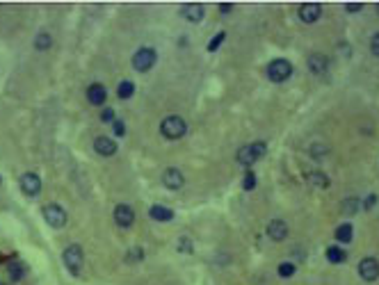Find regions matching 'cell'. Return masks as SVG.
Here are the masks:
<instances>
[{
    "mask_svg": "<svg viewBox=\"0 0 379 285\" xmlns=\"http://www.w3.org/2000/svg\"><path fill=\"white\" fill-rule=\"evenodd\" d=\"M7 276H9V281H21L23 276H25V265L23 263H9L7 265Z\"/></svg>",
    "mask_w": 379,
    "mask_h": 285,
    "instance_id": "7402d4cb",
    "label": "cell"
},
{
    "mask_svg": "<svg viewBox=\"0 0 379 285\" xmlns=\"http://www.w3.org/2000/svg\"><path fill=\"white\" fill-rule=\"evenodd\" d=\"M295 272H297V265H293V263H281L279 265V276H281V279H290Z\"/></svg>",
    "mask_w": 379,
    "mask_h": 285,
    "instance_id": "cb8c5ba5",
    "label": "cell"
},
{
    "mask_svg": "<svg viewBox=\"0 0 379 285\" xmlns=\"http://www.w3.org/2000/svg\"><path fill=\"white\" fill-rule=\"evenodd\" d=\"M219 9H222L224 14H226V11H231V2H222V5H219Z\"/></svg>",
    "mask_w": 379,
    "mask_h": 285,
    "instance_id": "d590c367",
    "label": "cell"
},
{
    "mask_svg": "<svg viewBox=\"0 0 379 285\" xmlns=\"http://www.w3.org/2000/svg\"><path fill=\"white\" fill-rule=\"evenodd\" d=\"M267 235H270V240H274V242H283L288 237V224L281 219H272L270 224H267Z\"/></svg>",
    "mask_w": 379,
    "mask_h": 285,
    "instance_id": "5bb4252c",
    "label": "cell"
},
{
    "mask_svg": "<svg viewBox=\"0 0 379 285\" xmlns=\"http://www.w3.org/2000/svg\"><path fill=\"white\" fill-rule=\"evenodd\" d=\"M306 180H309V185H313V187H318V189L329 187V178H327L322 171H309L306 173Z\"/></svg>",
    "mask_w": 379,
    "mask_h": 285,
    "instance_id": "ac0fdd59",
    "label": "cell"
},
{
    "mask_svg": "<svg viewBox=\"0 0 379 285\" xmlns=\"http://www.w3.org/2000/svg\"><path fill=\"white\" fill-rule=\"evenodd\" d=\"M370 53H373L375 57H379V32L370 39Z\"/></svg>",
    "mask_w": 379,
    "mask_h": 285,
    "instance_id": "1f68e13d",
    "label": "cell"
},
{
    "mask_svg": "<svg viewBox=\"0 0 379 285\" xmlns=\"http://www.w3.org/2000/svg\"><path fill=\"white\" fill-rule=\"evenodd\" d=\"M160 133H163V137H167V140H181V137H185V133H188V124H185V119L179 117V114H169V117L163 119V124H160Z\"/></svg>",
    "mask_w": 379,
    "mask_h": 285,
    "instance_id": "6da1fadb",
    "label": "cell"
},
{
    "mask_svg": "<svg viewBox=\"0 0 379 285\" xmlns=\"http://www.w3.org/2000/svg\"><path fill=\"white\" fill-rule=\"evenodd\" d=\"M156 59H158V55L151 46H142V48L135 50V55H133V69L140 71V73H147V71L153 69Z\"/></svg>",
    "mask_w": 379,
    "mask_h": 285,
    "instance_id": "5b68a950",
    "label": "cell"
},
{
    "mask_svg": "<svg viewBox=\"0 0 379 285\" xmlns=\"http://www.w3.org/2000/svg\"><path fill=\"white\" fill-rule=\"evenodd\" d=\"M327 260H329L331 265H343L347 260V253L343 251L341 247H329L327 249Z\"/></svg>",
    "mask_w": 379,
    "mask_h": 285,
    "instance_id": "ffe728a7",
    "label": "cell"
},
{
    "mask_svg": "<svg viewBox=\"0 0 379 285\" xmlns=\"http://www.w3.org/2000/svg\"><path fill=\"white\" fill-rule=\"evenodd\" d=\"M179 251L181 253H192V251H194V247H192V240H188V237H181V240H179Z\"/></svg>",
    "mask_w": 379,
    "mask_h": 285,
    "instance_id": "83f0119b",
    "label": "cell"
},
{
    "mask_svg": "<svg viewBox=\"0 0 379 285\" xmlns=\"http://www.w3.org/2000/svg\"><path fill=\"white\" fill-rule=\"evenodd\" d=\"M359 274H361L363 281L368 283H375L379 279V260L377 258H363L359 263Z\"/></svg>",
    "mask_w": 379,
    "mask_h": 285,
    "instance_id": "ba28073f",
    "label": "cell"
},
{
    "mask_svg": "<svg viewBox=\"0 0 379 285\" xmlns=\"http://www.w3.org/2000/svg\"><path fill=\"white\" fill-rule=\"evenodd\" d=\"M87 101L92 103V105H103L108 101V89L101 82H94V85L87 87Z\"/></svg>",
    "mask_w": 379,
    "mask_h": 285,
    "instance_id": "4fadbf2b",
    "label": "cell"
},
{
    "mask_svg": "<svg viewBox=\"0 0 379 285\" xmlns=\"http://www.w3.org/2000/svg\"><path fill=\"white\" fill-rule=\"evenodd\" d=\"M114 221H117L119 228H130L135 224V210L126 203H119L114 208Z\"/></svg>",
    "mask_w": 379,
    "mask_h": 285,
    "instance_id": "9c48e42d",
    "label": "cell"
},
{
    "mask_svg": "<svg viewBox=\"0 0 379 285\" xmlns=\"http://www.w3.org/2000/svg\"><path fill=\"white\" fill-rule=\"evenodd\" d=\"M117 96H119L121 101H128L130 96H135V82L121 80V82H119V87H117Z\"/></svg>",
    "mask_w": 379,
    "mask_h": 285,
    "instance_id": "44dd1931",
    "label": "cell"
},
{
    "mask_svg": "<svg viewBox=\"0 0 379 285\" xmlns=\"http://www.w3.org/2000/svg\"><path fill=\"white\" fill-rule=\"evenodd\" d=\"M62 260H64L66 269H69L71 276H78L82 269V260H85V253H82V247L80 244H69L62 253Z\"/></svg>",
    "mask_w": 379,
    "mask_h": 285,
    "instance_id": "3957f363",
    "label": "cell"
},
{
    "mask_svg": "<svg viewBox=\"0 0 379 285\" xmlns=\"http://www.w3.org/2000/svg\"><path fill=\"white\" fill-rule=\"evenodd\" d=\"M128 258H130V260H142V258H144V253H142V249H133Z\"/></svg>",
    "mask_w": 379,
    "mask_h": 285,
    "instance_id": "836d02e7",
    "label": "cell"
},
{
    "mask_svg": "<svg viewBox=\"0 0 379 285\" xmlns=\"http://www.w3.org/2000/svg\"><path fill=\"white\" fill-rule=\"evenodd\" d=\"M101 121H103V124H114V110L112 108H105L103 114H101Z\"/></svg>",
    "mask_w": 379,
    "mask_h": 285,
    "instance_id": "4dcf8cb0",
    "label": "cell"
},
{
    "mask_svg": "<svg viewBox=\"0 0 379 285\" xmlns=\"http://www.w3.org/2000/svg\"><path fill=\"white\" fill-rule=\"evenodd\" d=\"M320 16H322V5H318V2H304V5H299V18L304 23H315Z\"/></svg>",
    "mask_w": 379,
    "mask_h": 285,
    "instance_id": "7c38bea8",
    "label": "cell"
},
{
    "mask_svg": "<svg viewBox=\"0 0 379 285\" xmlns=\"http://www.w3.org/2000/svg\"><path fill=\"white\" fill-rule=\"evenodd\" d=\"M290 76H293V64L288 59H272L267 64V78L272 82H276V85L286 82Z\"/></svg>",
    "mask_w": 379,
    "mask_h": 285,
    "instance_id": "277c9868",
    "label": "cell"
},
{
    "mask_svg": "<svg viewBox=\"0 0 379 285\" xmlns=\"http://www.w3.org/2000/svg\"><path fill=\"white\" fill-rule=\"evenodd\" d=\"M0 285H5V283H0Z\"/></svg>",
    "mask_w": 379,
    "mask_h": 285,
    "instance_id": "8d00e7d4",
    "label": "cell"
},
{
    "mask_svg": "<svg viewBox=\"0 0 379 285\" xmlns=\"http://www.w3.org/2000/svg\"><path fill=\"white\" fill-rule=\"evenodd\" d=\"M309 69H311V73H315V76H322V73L329 69V59H327L322 53L309 55Z\"/></svg>",
    "mask_w": 379,
    "mask_h": 285,
    "instance_id": "2e32d148",
    "label": "cell"
},
{
    "mask_svg": "<svg viewBox=\"0 0 379 285\" xmlns=\"http://www.w3.org/2000/svg\"><path fill=\"white\" fill-rule=\"evenodd\" d=\"M242 187H244V192H251V189L256 187V173L254 171H244Z\"/></svg>",
    "mask_w": 379,
    "mask_h": 285,
    "instance_id": "484cf974",
    "label": "cell"
},
{
    "mask_svg": "<svg viewBox=\"0 0 379 285\" xmlns=\"http://www.w3.org/2000/svg\"><path fill=\"white\" fill-rule=\"evenodd\" d=\"M375 203H377V194H370L368 199H366V203H363V210H370Z\"/></svg>",
    "mask_w": 379,
    "mask_h": 285,
    "instance_id": "d6a6232c",
    "label": "cell"
},
{
    "mask_svg": "<svg viewBox=\"0 0 379 285\" xmlns=\"http://www.w3.org/2000/svg\"><path fill=\"white\" fill-rule=\"evenodd\" d=\"M224 39H226V32H217L215 37H212L210 41H208V53H215V50L224 43Z\"/></svg>",
    "mask_w": 379,
    "mask_h": 285,
    "instance_id": "d4e9b609",
    "label": "cell"
},
{
    "mask_svg": "<svg viewBox=\"0 0 379 285\" xmlns=\"http://www.w3.org/2000/svg\"><path fill=\"white\" fill-rule=\"evenodd\" d=\"M327 151H329V148H327L325 144H313V146H311V155H313V157H325Z\"/></svg>",
    "mask_w": 379,
    "mask_h": 285,
    "instance_id": "f1b7e54d",
    "label": "cell"
},
{
    "mask_svg": "<svg viewBox=\"0 0 379 285\" xmlns=\"http://www.w3.org/2000/svg\"><path fill=\"white\" fill-rule=\"evenodd\" d=\"M112 130H114V135H117V137H124V135H126V126H124V121H121V119H117V121L112 124Z\"/></svg>",
    "mask_w": 379,
    "mask_h": 285,
    "instance_id": "f546056e",
    "label": "cell"
},
{
    "mask_svg": "<svg viewBox=\"0 0 379 285\" xmlns=\"http://www.w3.org/2000/svg\"><path fill=\"white\" fill-rule=\"evenodd\" d=\"M352 237H354V228H352V224H341V226L336 228V242H341V244H350V242H352Z\"/></svg>",
    "mask_w": 379,
    "mask_h": 285,
    "instance_id": "d6986e66",
    "label": "cell"
},
{
    "mask_svg": "<svg viewBox=\"0 0 379 285\" xmlns=\"http://www.w3.org/2000/svg\"><path fill=\"white\" fill-rule=\"evenodd\" d=\"M163 185L167 189H181L185 185V176L181 173V169L169 167V169H165V173H163Z\"/></svg>",
    "mask_w": 379,
    "mask_h": 285,
    "instance_id": "8fae6325",
    "label": "cell"
},
{
    "mask_svg": "<svg viewBox=\"0 0 379 285\" xmlns=\"http://www.w3.org/2000/svg\"><path fill=\"white\" fill-rule=\"evenodd\" d=\"M265 153H267L265 142H254V144H247L238 151V162L244 164V167H251V164H256Z\"/></svg>",
    "mask_w": 379,
    "mask_h": 285,
    "instance_id": "7a4b0ae2",
    "label": "cell"
},
{
    "mask_svg": "<svg viewBox=\"0 0 379 285\" xmlns=\"http://www.w3.org/2000/svg\"><path fill=\"white\" fill-rule=\"evenodd\" d=\"M345 7H347V11H359L363 5H361V2H347Z\"/></svg>",
    "mask_w": 379,
    "mask_h": 285,
    "instance_id": "e575fe53",
    "label": "cell"
},
{
    "mask_svg": "<svg viewBox=\"0 0 379 285\" xmlns=\"http://www.w3.org/2000/svg\"><path fill=\"white\" fill-rule=\"evenodd\" d=\"M149 217H151L153 221H172L174 219V210L167 208V205L156 203V205L149 208Z\"/></svg>",
    "mask_w": 379,
    "mask_h": 285,
    "instance_id": "e0dca14e",
    "label": "cell"
},
{
    "mask_svg": "<svg viewBox=\"0 0 379 285\" xmlns=\"http://www.w3.org/2000/svg\"><path fill=\"white\" fill-rule=\"evenodd\" d=\"M343 210H345L347 215H357V212H359V199H347V201H343Z\"/></svg>",
    "mask_w": 379,
    "mask_h": 285,
    "instance_id": "4316f807",
    "label": "cell"
},
{
    "mask_svg": "<svg viewBox=\"0 0 379 285\" xmlns=\"http://www.w3.org/2000/svg\"><path fill=\"white\" fill-rule=\"evenodd\" d=\"M18 185H21V192L25 194V196H30V199L39 196V192H41V178H39V173H34V171L23 173Z\"/></svg>",
    "mask_w": 379,
    "mask_h": 285,
    "instance_id": "52a82bcc",
    "label": "cell"
},
{
    "mask_svg": "<svg viewBox=\"0 0 379 285\" xmlns=\"http://www.w3.org/2000/svg\"><path fill=\"white\" fill-rule=\"evenodd\" d=\"M53 46V37L48 32H39L37 39H34V48L37 50H48Z\"/></svg>",
    "mask_w": 379,
    "mask_h": 285,
    "instance_id": "603a6c76",
    "label": "cell"
},
{
    "mask_svg": "<svg viewBox=\"0 0 379 285\" xmlns=\"http://www.w3.org/2000/svg\"><path fill=\"white\" fill-rule=\"evenodd\" d=\"M94 151L98 153L101 157H112L117 153V142L112 137H105V135H98L94 140Z\"/></svg>",
    "mask_w": 379,
    "mask_h": 285,
    "instance_id": "30bf717a",
    "label": "cell"
},
{
    "mask_svg": "<svg viewBox=\"0 0 379 285\" xmlns=\"http://www.w3.org/2000/svg\"><path fill=\"white\" fill-rule=\"evenodd\" d=\"M181 14H183L185 21L199 23L201 18H203V14H206V9H203V5H201V2H190V5H183Z\"/></svg>",
    "mask_w": 379,
    "mask_h": 285,
    "instance_id": "9a60e30c",
    "label": "cell"
},
{
    "mask_svg": "<svg viewBox=\"0 0 379 285\" xmlns=\"http://www.w3.org/2000/svg\"><path fill=\"white\" fill-rule=\"evenodd\" d=\"M41 215H43V221H46L50 228H64V224H66V210L62 208L60 203L43 205Z\"/></svg>",
    "mask_w": 379,
    "mask_h": 285,
    "instance_id": "8992f818",
    "label": "cell"
}]
</instances>
